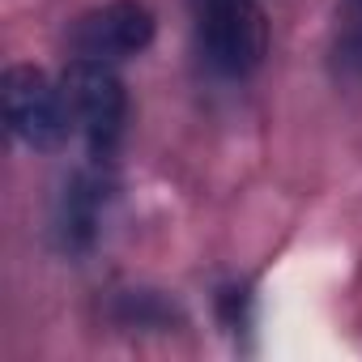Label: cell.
<instances>
[{
	"instance_id": "obj_1",
	"label": "cell",
	"mask_w": 362,
	"mask_h": 362,
	"mask_svg": "<svg viewBox=\"0 0 362 362\" xmlns=\"http://www.w3.org/2000/svg\"><path fill=\"white\" fill-rule=\"evenodd\" d=\"M64 98H69V111H73V124L81 128L90 153L98 162H111L119 136H124V124H128V90L124 81L111 73L107 60H73L64 69Z\"/></svg>"
},
{
	"instance_id": "obj_2",
	"label": "cell",
	"mask_w": 362,
	"mask_h": 362,
	"mask_svg": "<svg viewBox=\"0 0 362 362\" xmlns=\"http://www.w3.org/2000/svg\"><path fill=\"white\" fill-rule=\"evenodd\" d=\"M5 119L22 145L43 149V153L60 149L69 141V128H73V111H69L64 90H56L47 81V73L35 64H13L5 73Z\"/></svg>"
},
{
	"instance_id": "obj_3",
	"label": "cell",
	"mask_w": 362,
	"mask_h": 362,
	"mask_svg": "<svg viewBox=\"0 0 362 362\" xmlns=\"http://www.w3.org/2000/svg\"><path fill=\"white\" fill-rule=\"evenodd\" d=\"M201 43L218 73L247 77L264 52H269V22L256 0H235V5L201 9Z\"/></svg>"
},
{
	"instance_id": "obj_4",
	"label": "cell",
	"mask_w": 362,
	"mask_h": 362,
	"mask_svg": "<svg viewBox=\"0 0 362 362\" xmlns=\"http://www.w3.org/2000/svg\"><path fill=\"white\" fill-rule=\"evenodd\" d=\"M153 43V13L141 0H111L73 22L69 47L81 60H128Z\"/></svg>"
},
{
	"instance_id": "obj_5",
	"label": "cell",
	"mask_w": 362,
	"mask_h": 362,
	"mask_svg": "<svg viewBox=\"0 0 362 362\" xmlns=\"http://www.w3.org/2000/svg\"><path fill=\"white\" fill-rule=\"evenodd\" d=\"M103 184L94 175H77L73 188L64 192V205H60V218H56V235H60V247L64 252H86L94 247V235H98V209H103Z\"/></svg>"
},
{
	"instance_id": "obj_6",
	"label": "cell",
	"mask_w": 362,
	"mask_h": 362,
	"mask_svg": "<svg viewBox=\"0 0 362 362\" xmlns=\"http://www.w3.org/2000/svg\"><path fill=\"white\" fill-rule=\"evenodd\" d=\"M337 56H341V69H345V73H358V77H362V30L349 35Z\"/></svg>"
},
{
	"instance_id": "obj_7",
	"label": "cell",
	"mask_w": 362,
	"mask_h": 362,
	"mask_svg": "<svg viewBox=\"0 0 362 362\" xmlns=\"http://www.w3.org/2000/svg\"><path fill=\"white\" fill-rule=\"evenodd\" d=\"M218 5H235V0H197V13L201 9H218Z\"/></svg>"
},
{
	"instance_id": "obj_8",
	"label": "cell",
	"mask_w": 362,
	"mask_h": 362,
	"mask_svg": "<svg viewBox=\"0 0 362 362\" xmlns=\"http://www.w3.org/2000/svg\"><path fill=\"white\" fill-rule=\"evenodd\" d=\"M354 5H358V13H362V0H354Z\"/></svg>"
}]
</instances>
